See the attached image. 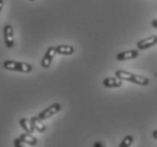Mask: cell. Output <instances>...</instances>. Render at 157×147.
<instances>
[{
	"instance_id": "cell-16",
	"label": "cell",
	"mask_w": 157,
	"mask_h": 147,
	"mask_svg": "<svg viewBox=\"0 0 157 147\" xmlns=\"http://www.w3.org/2000/svg\"><path fill=\"white\" fill-rule=\"evenodd\" d=\"M151 26H153L154 29H157V19H154L153 22H151Z\"/></svg>"
},
{
	"instance_id": "cell-12",
	"label": "cell",
	"mask_w": 157,
	"mask_h": 147,
	"mask_svg": "<svg viewBox=\"0 0 157 147\" xmlns=\"http://www.w3.org/2000/svg\"><path fill=\"white\" fill-rule=\"evenodd\" d=\"M31 121L33 123V127L35 128V130H37L39 133H44L47 130V127L42 122V120L39 118V117H32L31 118Z\"/></svg>"
},
{
	"instance_id": "cell-5",
	"label": "cell",
	"mask_w": 157,
	"mask_h": 147,
	"mask_svg": "<svg viewBox=\"0 0 157 147\" xmlns=\"http://www.w3.org/2000/svg\"><path fill=\"white\" fill-rule=\"evenodd\" d=\"M156 44H157V35H151L146 37V39L138 41L137 42V48H138V50H146V49H149V48L154 47Z\"/></svg>"
},
{
	"instance_id": "cell-9",
	"label": "cell",
	"mask_w": 157,
	"mask_h": 147,
	"mask_svg": "<svg viewBox=\"0 0 157 147\" xmlns=\"http://www.w3.org/2000/svg\"><path fill=\"white\" fill-rule=\"evenodd\" d=\"M56 51L58 54H62V56H71L75 52V49L71 45L68 44H59L56 47Z\"/></svg>"
},
{
	"instance_id": "cell-3",
	"label": "cell",
	"mask_w": 157,
	"mask_h": 147,
	"mask_svg": "<svg viewBox=\"0 0 157 147\" xmlns=\"http://www.w3.org/2000/svg\"><path fill=\"white\" fill-rule=\"evenodd\" d=\"M61 110V105L59 103H53V104H51L50 106H48L47 109H44L43 111H41L39 113V117L41 120H45V119H49L51 118L52 115L54 114H57L58 112Z\"/></svg>"
},
{
	"instance_id": "cell-1",
	"label": "cell",
	"mask_w": 157,
	"mask_h": 147,
	"mask_svg": "<svg viewBox=\"0 0 157 147\" xmlns=\"http://www.w3.org/2000/svg\"><path fill=\"white\" fill-rule=\"evenodd\" d=\"M115 77H118L121 80H125V82H130L140 86H148L149 85V79L141 75H137V74H132V72H125L122 69H118L115 72Z\"/></svg>"
},
{
	"instance_id": "cell-14",
	"label": "cell",
	"mask_w": 157,
	"mask_h": 147,
	"mask_svg": "<svg viewBox=\"0 0 157 147\" xmlns=\"http://www.w3.org/2000/svg\"><path fill=\"white\" fill-rule=\"evenodd\" d=\"M23 141H21V139H19V137L18 138H16V139L14 140V147H25L24 145H23Z\"/></svg>"
},
{
	"instance_id": "cell-10",
	"label": "cell",
	"mask_w": 157,
	"mask_h": 147,
	"mask_svg": "<svg viewBox=\"0 0 157 147\" xmlns=\"http://www.w3.org/2000/svg\"><path fill=\"white\" fill-rule=\"evenodd\" d=\"M19 125H21V127L25 130L26 133H33L34 130H35V128L33 127V123H32V121H31V119L29 120L27 118H21V120H19Z\"/></svg>"
},
{
	"instance_id": "cell-7",
	"label": "cell",
	"mask_w": 157,
	"mask_h": 147,
	"mask_svg": "<svg viewBox=\"0 0 157 147\" xmlns=\"http://www.w3.org/2000/svg\"><path fill=\"white\" fill-rule=\"evenodd\" d=\"M139 56V51L138 50H128V51H122L117 54V59L119 61H127L136 59Z\"/></svg>"
},
{
	"instance_id": "cell-8",
	"label": "cell",
	"mask_w": 157,
	"mask_h": 147,
	"mask_svg": "<svg viewBox=\"0 0 157 147\" xmlns=\"http://www.w3.org/2000/svg\"><path fill=\"white\" fill-rule=\"evenodd\" d=\"M121 85L122 80L118 77H106L103 79V86L106 88H117V87H121Z\"/></svg>"
},
{
	"instance_id": "cell-18",
	"label": "cell",
	"mask_w": 157,
	"mask_h": 147,
	"mask_svg": "<svg viewBox=\"0 0 157 147\" xmlns=\"http://www.w3.org/2000/svg\"><path fill=\"white\" fill-rule=\"evenodd\" d=\"M153 137L155 139H157V130H154L153 131Z\"/></svg>"
},
{
	"instance_id": "cell-6",
	"label": "cell",
	"mask_w": 157,
	"mask_h": 147,
	"mask_svg": "<svg viewBox=\"0 0 157 147\" xmlns=\"http://www.w3.org/2000/svg\"><path fill=\"white\" fill-rule=\"evenodd\" d=\"M57 54V51H56V47H50L49 49L47 50L45 54L43 56V59H42V62H41V65H42L43 68H49L52 64V60H53L54 56Z\"/></svg>"
},
{
	"instance_id": "cell-4",
	"label": "cell",
	"mask_w": 157,
	"mask_h": 147,
	"mask_svg": "<svg viewBox=\"0 0 157 147\" xmlns=\"http://www.w3.org/2000/svg\"><path fill=\"white\" fill-rule=\"evenodd\" d=\"M4 40H5V44L8 49L14 47V29L10 24H7L5 25L4 27Z\"/></svg>"
},
{
	"instance_id": "cell-15",
	"label": "cell",
	"mask_w": 157,
	"mask_h": 147,
	"mask_svg": "<svg viewBox=\"0 0 157 147\" xmlns=\"http://www.w3.org/2000/svg\"><path fill=\"white\" fill-rule=\"evenodd\" d=\"M93 147H104V145H103V143H101V141H95Z\"/></svg>"
},
{
	"instance_id": "cell-11",
	"label": "cell",
	"mask_w": 157,
	"mask_h": 147,
	"mask_svg": "<svg viewBox=\"0 0 157 147\" xmlns=\"http://www.w3.org/2000/svg\"><path fill=\"white\" fill-rule=\"evenodd\" d=\"M19 139L24 144H27V145H31V146H35L36 144H37V139L34 136H32V133H21V136H19Z\"/></svg>"
},
{
	"instance_id": "cell-13",
	"label": "cell",
	"mask_w": 157,
	"mask_h": 147,
	"mask_svg": "<svg viewBox=\"0 0 157 147\" xmlns=\"http://www.w3.org/2000/svg\"><path fill=\"white\" fill-rule=\"evenodd\" d=\"M133 143V136L132 135H128V136H125L122 141L120 143L118 147H130Z\"/></svg>"
},
{
	"instance_id": "cell-19",
	"label": "cell",
	"mask_w": 157,
	"mask_h": 147,
	"mask_svg": "<svg viewBox=\"0 0 157 147\" xmlns=\"http://www.w3.org/2000/svg\"><path fill=\"white\" fill-rule=\"evenodd\" d=\"M29 1H31V2H33V1H35V0H29Z\"/></svg>"
},
{
	"instance_id": "cell-17",
	"label": "cell",
	"mask_w": 157,
	"mask_h": 147,
	"mask_svg": "<svg viewBox=\"0 0 157 147\" xmlns=\"http://www.w3.org/2000/svg\"><path fill=\"white\" fill-rule=\"evenodd\" d=\"M2 7H4V0H0V13L2 10Z\"/></svg>"
},
{
	"instance_id": "cell-2",
	"label": "cell",
	"mask_w": 157,
	"mask_h": 147,
	"mask_svg": "<svg viewBox=\"0 0 157 147\" xmlns=\"http://www.w3.org/2000/svg\"><path fill=\"white\" fill-rule=\"evenodd\" d=\"M5 69L11 70V72H32V65L26 64V62H19L15 60H6L2 64Z\"/></svg>"
}]
</instances>
